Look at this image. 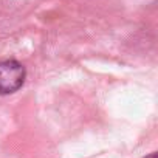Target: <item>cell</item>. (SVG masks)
I'll return each mask as SVG.
<instances>
[{"label": "cell", "instance_id": "obj_2", "mask_svg": "<svg viewBox=\"0 0 158 158\" xmlns=\"http://www.w3.org/2000/svg\"><path fill=\"white\" fill-rule=\"evenodd\" d=\"M146 158H156V153H150L149 156H146Z\"/></svg>", "mask_w": 158, "mask_h": 158}, {"label": "cell", "instance_id": "obj_1", "mask_svg": "<svg viewBox=\"0 0 158 158\" xmlns=\"http://www.w3.org/2000/svg\"><path fill=\"white\" fill-rule=\"evenodd\" d=\"M25 67L14 60H3L0 62V95H10L17 92L25 82Z\"/></svg>", "mask_w": 158, "mask_h": 158}]
</instances>
